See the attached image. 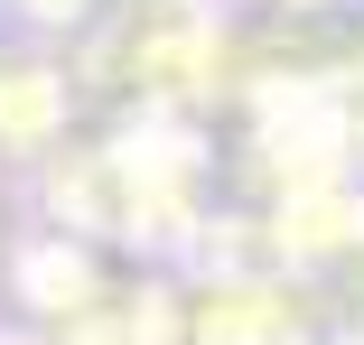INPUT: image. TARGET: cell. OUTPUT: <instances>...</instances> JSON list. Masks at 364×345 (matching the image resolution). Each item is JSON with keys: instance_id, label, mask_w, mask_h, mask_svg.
<instances>
[{"instance_id": "1", "label": "cell", "mask_w": 364, "mask_h": 345, "mask_svg": "<svg viewBox=\"0 0 364 345\" xmlns=\"http://www.w3.org/2000/svg\"><path fill=\"white\" fill-rule=\"evenodd\" d=\"M19 10H28V19H75V10H65V0H19Z\"/></svg>"}]
</instances>
